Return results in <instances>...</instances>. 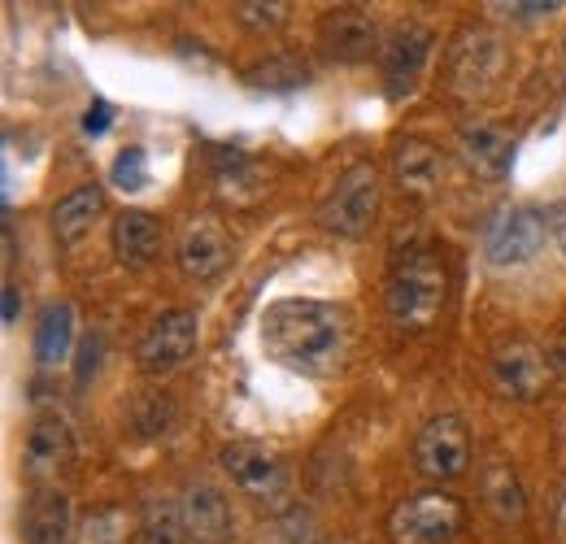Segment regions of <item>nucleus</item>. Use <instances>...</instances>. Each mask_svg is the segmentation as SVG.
<instances>
[{
	"label": "nucleus",
	"mask_w": 566,
	"mask_h": 544,
	"mask_svg": "<svg viewBox=\"0 0 566 544\" xmlns=\"http://www.w3.org/2000/svg\"><path fill=\"white\" fill-rule=\"evenodd\" d=\"M109 123H114L109 101H92V105H87V118H83V132H87V136H105Z\"/></svg>",
	"instance_id": "nucleus-30"
},
{
	"label": "nucleus",
	"mask_w": 566,
	"mask_h": 544,
	"mask_svg": "<svg viewBox=\"0 0 566 544\" xmlns=\"http://www.w3.org/2000/svg\"><path fill=\"white\" fill-rule=\"evenodd\" d=\"M467 523V510L453 492H419V496H406L401 505H392L384 532H388V544H449L458 541Z\"/></svg>",
	"instance_id": "nucleus-3"
},
{
	"label": "nucleus",
	"mask_w": 566,
	"mask_h": 544,
	"mask_svg": "<svg viewBox=\"0 0 566 544\" xmlns=\"http://www.w3.org/2000/svg\"><path fill=\"white\" fill-rule=\"evenodd\" d=\"M415 467L419 475L436 479V483H449V479L467 475L471 467V436H467V422L458 414H436L427 418L415 436Z\"/></svg>",
	"instance_id": "nucleus-9"
},
{
	"label": "nucleus",
	"mask_w": 566,
	"mask_h": 544,
	"mask_svg": "<svg viewBox=\"0 0 566 544\" xmlns=\"http://www.w3.org/2000/svg\"><path fill=\"white\" fill-rule=\"evenodd\" d=\"M549 236L558 240V249L566 253V201L554 205V213H549Z\"/></svg>",
	"instance_id": "nucleus-33"
},
{
	"label": "nucleus",
	"mask_w": 566,
	"mask_h": 544,
	"mask_svg": "<svg viewBox=\"0 0 566 544\" xmlns=\"http://www.w3.org/2000/svg\"><path fill=\"white\" fill-rule=\"evenodd\" d=\"M558 532L566 536V488H563V496H558Z\"/></svg>",
	"instance_id": "nucleus-36"
},
{
	"label": "nucleus",
	"mask_w": 566,
	"mask_h": 544,
	"mask_svg": "<svg viewBox=\"0 0 566 544\" xmlns=\"http://www.w3.org/2000/svg\"><path fill=\"white\" fill-rule=\"evenodd\" d=\"M235 18L244 22V27H280L283 18H287V4H235Z\"/></svg>",
	"instance_id": "nucleus-29"
},
{
	"label": "nucleus",
	"mask_w": 566,
	"mask_h": 544,
	"mask_svg": "<svg viewBox=\"0 0 566 544\" xmlns=\"http://www.w3.org/2000/svg\"><path fill=\"white\" fill-rule=\"evenodd\" d=\"M305 79H310V70L301 66L296 57H271V62L249 70V83H253V87H271V92H280V87H301Z\"/></svg>",
	"instance_id": "nucleus-27"
},
{
	"label": "nucleus",
	"mask_w": 566,
	"mask_h": 544,
	"mask_svg": "<svg viewBox=\"0 0 566 544\" xmlns=\"http://www.w3.org/2000/svg\"><path fill=\"white\" fill-rule=\"evenodd\" d=\"M375 218H379V175H375V166L357 161L323 197L318 227L340 236V240H357V236H366L375 227Z\"/></svg>",
	"instance_id": "nucleus-5"
},
{
	"label": "nucleus",
	"mask_w": 566,
	"mask_h": 544,
	"mask_svg": "<svg viewBox=\"0 0 566 544\" xmlns=\"http://www.w3.org/2000/svg\"><path fill=\"white\" fill-rule=\"evenodd\" d=\"M318 544H340V541H318Z\"/></svg>",
	"instance_id": "nucleus-37"
},
{
	"label": "nucleus",
	"mask_w": 566,
	"mask_h": 544,
	"mask_svg": "<svg viewBox=\"0 0 566 544\" xmlns=\"http://www.w3.org/2000/svg\"><path fill=\"white\" fill-rule=\"evenodd\" d=\"M462 157H467V166L475 170V175H484V179H505L510 175V166H514V136L505 132V127H496V123H471V127H462Z\"/></svg>",
	"instance_id": "nucleus-18"
},
{
	"label": "nucleus",
	"mask_w": 566,
	"mask_h": 544,
	"mask_svg": "<svg viewBox=\"0 0 566 544\" xmlns=\"http://www.w3.org/2000/svg\"><path fill=\"white\" fill-rule=\"evenodd\" d=\"M78 353H83V362H78V379H87V370H96V357H101V336H87Z\"/></svg>",
	"instance_id": "nucleus-32"
},
{
	"label": "nucleus",
	"mask_w": 566,
	"mask_h": 544,
	"mask_svg": "<svg viewBox=\"0 0 566 544\" xmlns=\"http://www.w3.org/2000/svg\"><path fill=\"white\" fill-rule=\"evenodd\" d=\"M161 249H166V231L157 227L153 213H144V209H123V213L114 218V258H118L123 266H132V271L153 266V262L161 258Z\"/></svg>",
	"instance_id": "nucleus-17"
},
{
	"label": "nucleus",
	"mask_w": 566,
	"mask_h": 544,
	"mask_svg": "<svg viewBox=\"0 0 566 544\" xmlns=\"http://www.w3.org/2000/svg\"><path fill=\"white\" fill-rule=\"evenodd\" d=\"M201 344V318L197 310H166L144 327L136 344V362L144 375H170L179 370Z\"/></svg>",
	"instance_id": "nucleus-8"
},
{
	"label": "nucleus",
	"mask_w": 566,
	"mask_h": 544,
	"mask_svg": "<svg viewBox=\"0 0 566 544\" xmlns=\"http://www.w3.org/2000/svg\"><path fill=\"white\" fill-rule=\"evenodd\" d=\"M101 209H105V188H101V184H83V188L66 192L62 201L53 205V213H49V227H53L57 244H66V249L78 244V240L96 227Z\"/></svg>",
	"instance_id": "nucleus-20"
},
{
	"label": "nucleus",
	"mask_w": 566,
	"mask_h": 544,
	"mask_svg": "<svg viewBox=\"0 0 566 544\" xmlns=\"http://www.w3.org/2000/svg\"><path fill=\"white\" fill-rule=\"evenodd\" d=\"M4 323H9V327L18 323V287H13V283H4Z\"/></svg>",
	"instance_id": "nucleus-35"
},
{
	"label": "nucleus",
	"mask_w": 566,
	"mask_h": 544,
	"mask_svg": "<svg viewBox=\"0 0 566 544\" xmlns=\"http://www.w3.org/2000/svg\"><path fill=\"white\" fill-rule=\"evenodd\" d=\"M549 357H554V370L566 379V327L554 336V344H549Z\"/></svg>",
	"instance_id": "nucleus-34"
},
{
	"label": "nucleus",
	"mask_w": 566,
	"mask_h": 544,
	"mask_svg": "<svg viewBox=\"0 0 566 544\" xmlns=\"http://www.w3.org/2000/svg\"><path fill=\"white\" fill-rule=\"evenodd\" d=\"M318 49H323L332 62L354 66V62H366V57H370L375 49H384V44H379V27H375V18H370L366 9L340 4V9H327V13L318 18Z\"/></svg>",
	"instance_id": "nucleus-12"
},
{
	"label": "nucleus",
	"mask_w": 566,
	"mask_h": 544,
	"mask_svg": "<svg viewBox=\"0 0 566 544\" xmlns=\"http://www.w3.org/2000/svg\"><path fill=\"white\" fill-rule=\"evenodd\" d=\"M427 57H431V31L419 27V22H406V27H397V31L384 40L379 66H384V87H388L392 101H401V96L415 92Z\"/></svg>",
	"instance_id": "nucleus-13"
},
{
	"label": "nucleus",
	"mask_w": 566,
	"mask_h": 544,
	"mask_svg": "<svg viewBox=\"0 0 566 544\" xmlns=\"http://www.w3.org/2000/svg\"><path fill=\"white\" fill-rule=\"evenodd\" d=\"M444 301H449V266L431 249L406 253L392 266V274H388L384 305H388V318L401 332H427V327H436L440 314H444Z\"/></svg>",
	"instance_id": "nucleus-2"
},
{
	"label": "nucleus",
	"mask_w": 566,
	"mask_h": 544,
	"mask_svg": "<svg viewBox=\"0 0 566 544\" xmlns=\"http://www.w3.org/2000/svg\"><path fill=\"white\" fill-rule=\"evenodd\" d=\"M489 379L505 401H536L554 379V357L527 336H510L489 353Z\"/></svg>",
	"instance_id": "nucleus-6"
},
{
	"label": "nucleus",
	"mask_w": 566,
	"mask_h": 544,
	"mask_svg": "<svg viewBox=\"0 0 566 544\" xmlns=\"http://www.w3.org/2000/svg\"><path fill=\"white\" fill-rule=\"evenodd\" d=\"M22 544H74L71 496L62 488H35L18 514Z\"/></svg>",
	"instance_id": "nucleus-16"
},
{
	"label": "nucleus",
	"mask_w": 566,
	"mask_h": 544,
	"mask_svg": "<svg viewBox=\"0 0 566 544\" xmlns=\"http://www.w3.org/2000/svg\"><path fill=\"white\" fill-rule=\"evenodd\" d=\"M71 344H74V305L71 301H53L44 305L40 323H35V362L40 366H62L71 357Z\"/></svg>",
	"instance_id": "nucleus-22"
},
{
	"label": "nucleus",
	"mask_w": 566,
	"mask_h": 544,
	"mask_svg": "<svg viewBox=\"0 0 566 544\" xmlns=\"http://www.w3.org/2000/svg\"><path fill=\"white\" fill-rule=\"evenodd\" d=\"M175 262H179V271L188 274V279H197V283L222 274V266L231 262V236H227V227L213 213H192L179 227Z\"/></svg>",
	"instance_id": "nucleus-11"
},
{
	"label": "nucleus",
	"mask_w": 566,
	"mask_h": 544,
	"mask_svg": "<svg viewBox=\"0 0 566 544\" xmlns=\"http://www.w3.org/2000/svg\"><path fill=\"white\" fill-rule=\"evenodd\" d=\"M505 74V40L496 31L484 27H467L453 44H449V57H444V83L453 96L462 101H475V96H489Z\"/></svg>",
	"instance_id": "nucleus-4"
},
{
	"label": "nucleus",
	"mask_w": 566,
	"mask_h": 544,
	"mask_svg": "<svg viewBox=\"0 0 566 544\" xmlns=\"http://www.w3.org/2000/svg\"><path fill=\"white\" fill-rule=\"evenodd\" d=\"M392 175H397V184H401V192H410V197H431L436 188H440V179H444V157H440V148L436 144H427V139H397V148H392Z\"/></svg>",
	"instance_id": "nucleus-19"
},
{
	"label": "nucleus",
	"mask_w": 566,
	"mask_h": 544,
	"mask_svg": "<svg viewBox=\"0 0 566 544\" xmlns=\"http://www.w3.org/2000/svg\"><path fill=\"white\" fill-rule=\"evenodd\" d=\"M132 536L140 532L123 505H96L74 527V544H132Z\"/></svg>",
	"instance_id": "nucleus-23"
},
{
	"label": "nucleus",
	"mask_w": 566,
	"mask_h": 544,
	"mask_svg": "<svg viewBox=\"0 0 566 544\" xmlns=\"http://www.w3.org/2000/svg\"><path fill=\"white\" fill-rule=\"evenodd\" d=\"M114 184L123 188V192H140L144 184H148V157H144V148H123L118 153V161H114Z\"/></svg>",
	"instance_id": "nucleus-28"
},
{
	"label": "nucleus",
	"mask_w": 566,
	"mask_h": 544,
	"mask_svg": "<svg viewBox=\"0 0 566 544\" xmlns=\"http://www.w3.org/2000/svg\"><path fill=\"white\" fill-rule=\"evenodd\" d=\"M545 236H549V218L527 205H514V209L496 213L493 227L484 231V258L493 271H518L541 258Z\"/></svg>",
	"instance_id": "nucleus-7"
},
{
	"label": "nucleus",
	"mask_w": 566,
	"mask_h": 544,
	"mask_svg": "<svg viewBox=\"0 0 566 544\" xmlns=\"http://www.w3.org/2000/svg\"><path fill=\"white\" fill-rule=\"evenodd\" d=\"M213 188H218V197L222 201H231L235 209H244V205H258L266 197V175H262V166L258 161H249L244 153H222L218 157V166H213Z\"/></svg>",
	"instance_id": "nucleus-21"
},
{
	"label": "nucleus",
	"mask_w": 566,
	"mask_h": 544,
	"mask_svg": "<svg viewBox=\"0 0 566 544\" xmlns=\"http://www.w3.org/2000/svg\"><path fill=\"white\" fill-rule=\"evenodd\" d=\"M184 527H188V541L192 544H231L235 541V514H231V501L213 488V483H188L184 496Z\"/></svg>",
	"instance_id": "nucleus-14"
},
{
	"label": "nucleus",
	"mask_w": 566,
	"mask_h": 544,
	"mask_svg": "<svg viewBox=\"0 0 566 544\" xmlns=\"http://www.w3.org/2000/svg\"><path fill=\"white\" fill-rule=\"evenodd\" d=\"M22 462L31 479H57V471H66L74 462V431L62 414H40L27 431L22 444Z\"/></svg>",
	"instance_id": "nucleus-15"
},
{
	"label": "nucleus",
	"mask_w": 566,
	"mask_h": 544,
	"mask_svg": "<svg viewBox=\"0 0 566 544\" xmlns=\"http://www.w3.org/2000/svg\"><path fill=\"white\" fill-rule=\"evenodd\" d=\"M222 462V475L231 479L244 496L253 501H280L287 492V467L266 449V444H253V440H235L218 453Z\"/></svg>",
	"instance_id": "nucleus-10"
},
{
	"label": "nucleus",
	"mask_w": 566,
	"mask_h": 544,
	"mask_svg": "<svg viewBox=\"0 0 566 544\" xmlns=\"http://www.w3.org/2000/svg\"><path fill=\"white\" fill-rule=\"evenodd\" d=\"M493 9L510 13V18H541V13H554L558 4H554V0H549V4H541V0H536V4H493Z\"/></svg>",
	"instance_id": "nucleus-31"
},
{
	"label": "nucleus",
	"mask_w": 566,
	"mask_h": 544,
	"mask_svg": "<svg viewBox=\"0 0 566 544\" xmlns=\"http://www.w3.org/2000/svg\"><path fill=\"white\" fill-rule=\"evenodd\" d=\"M140 544H188L184 527V505L166 501V496H148L140 510Z\"/></svg>",
	"instance_id": "nucleus-24"
},
{
	"label": "nucleus",
	"mask_w": 566,
	"mask_h": 544,
	"mask_svg": "<svg viewBox=\"0 0 566 544\" xmlns=\"http://www.w3.org/2000/svg\"><path fill=\"white\" fill-rule=\"evenodd\" d=\"M484 505L493 510L496 523H518L523 519V488H518V475L510 471V462H489L484 471Z\"/></svg>",
	"instance_id": "nucleus-25"
},
{
	"label": "nucleus",
	"mask_w": 566,
	"mask_h": 544,
	"mask_svg": "<svg viewBox=\"0 0 566 544\" xmlns=\"http://www.w3.org/2000/svg\"><path fill=\"white\" fill-rule=\"evenodd\" d=\"M262 344L287 370L327 379L349 357V314L332 301L287 296L262 314Z\"/></svg>",
	"instance_id": "nucleus-1"
},
{
	"label": "nucleus",
	"mask_w": 566,
	"mask_h": 544,
	"mask_svg": "<svg viewBox=\"0 0 566 544\" xmlns=\"http://www.w3.org/2000/svg\"><path fill=\"white\" fill-rule=\"evenodd\" d=\"M132 422L140 436H166L175 427V401L166 393H144L132 409Z\"/></svg>",
	"instance_id": "nucleus-26"
}]
</instances>
